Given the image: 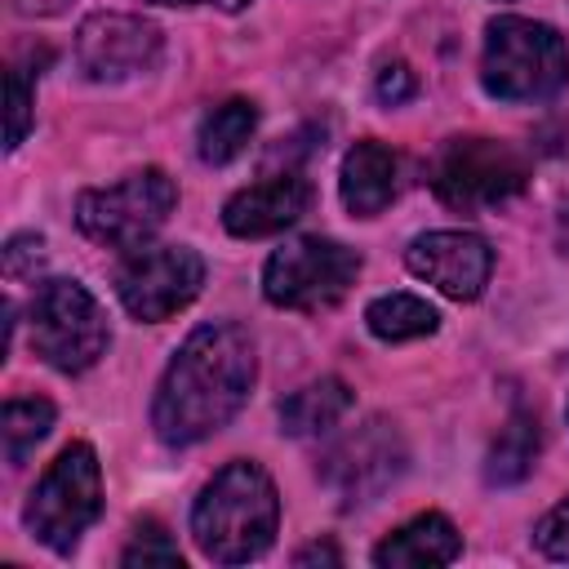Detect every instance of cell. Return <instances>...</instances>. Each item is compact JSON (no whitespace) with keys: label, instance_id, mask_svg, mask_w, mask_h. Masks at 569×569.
<instances>
[{"label":"cell","instance_id":"1","mask_svg":"<svg viewBox=\"0 0 569 569\" xmlns=\"http://www.w3.org/2000/svg\"><path fill=\"white\" fill-rule=\"evenodd\" d=\"M258 378L253 338L236 320H209L187 333L160 373L151 400V427L160 445L187 449L222 431L249 400Z\"/></svg>","mask_w":569,"mask_h":569},{"label":"cell","instance_id":"2","mask_svg":"<svg viewBox=\"0 0 569 569\" xmlns=\"http://www.w3.org/2000/svg\"><path fill=\"white\" fill-rule=\"evenodd\" d=\"M280 529V493L271 476L240 458L227 462L191 507V538L213 565H249L271 551Z\"/></svg>","mask_w":569,"mask_h":569},{"label":"cell","instance_id":"3","mask_svg":"<svg viewBox=\"0 0 569 569\" xmlns=\"http://www.w3.org/2000/svg\"><path fill=\"white\" fill-rule=\"evenodd\" d=\"M480 84L498 102H547L569 84V49L556 27L502 13L485 27Z\"/></svg>","mask_w":569,"mask_h":569},{"label":"cell","instance_id":"4","mask_svg":"<svg viewBox=\"0 0 569 569\" xmlns=\"http://www.w3.org/2000/svg\"><path fill=\"white\" fill-rule=\"evenodd\" d=\"M31 351L58 373H84L102 360L111 329L107 311L80 280H40L27 307Z\"/></svg>","mask_w":569,"mask_h":569},{"label":"cell","instance_id":"5","mask_svg":"<svg viewBox=\"0 0 569 569\" xmlns=\"http://www.w3.org/2000/svg\"><path fill=\"white\" fill-rule=\"evenodd\" d=\"M427 182L440 204L458 213H480L520 196L529 182V164L516 147L498 138H445L427 164Z\"/></svg>","mask_w":569,"mask_h":569},{"label":"cell","instance_id":"6","mask_svg":"<svg viewBox=\"0 0 569 569\" xmlns=\"http://www.w3.org/2000/svg\"><path fill=\"white\" fill-rule=\"evenodd\" d=\"M98 511H102V467L93 445L76 440L49 462V471L31 489L22 525L31 529L36 542L67 556L80 542V533L98 520Z\"/></svg>","mask_w":569,"mask_h":569},{"label":"cell","instance_id":"7","mask_svg":"<svg viewBox=\"0 0 569 569\" xmlns=\"http://www.w3.org/2000/svg\"><path fill=\"white\" fill-rule=\"evenodd\" d=\"M173 204H178L173 178L164 169L147 164V169L124 173L111 187L80 191V200H76V227L89 240L107 244V249H142L169 222Z\"/></svg>","mask_w":569,"mask_h":569},{"label":"cell","instance_id":"8","mask_svg":"<svg viewBox=\"0 0 569 569\" xmlns=\"http://www.w3.org/2000/svg\"><path fill=\"white\" fill-rule=\"evenodd\" d=\"M360 276V253L329 236L284 240L262 267V293L284 311H329Z\"/></svg>","mask_w":569,"mask_h":569},{"label":"cell","instance_id":"9","mask_svg":"<svg viewBox=\"0 0 569 569\" xmlns=\"http://www.w3.org/2000/svg\"><path fill=\"white\" fill-rule=\"evenodd\" d=\"M204 284V258L191 244H142L116 271V298L133 320L160 325L196 302Z\"/></svg>","mask_w":569,"mask_h":569},{"label":"cell","instance_id":"10","mask_svg":"<svg viewBox=\"0 0 569 569\" xmlns=\"http://www.w3.org/2000/svg\"><path fill=\"white\" fill-rule=\"evenodd\" d=\"M405 467H409V449L396 422L369 418L342 440H333V449L320 458V480L338 498V507L351 511V507L382 498L405 476Z\"/></svg>","mask_w":569,"mask_h":569},{"label":"cell","instance_id":"11","mask_svg":"<svg viewBox=\"0 0 569 569\" xmlns=\"http://www.w3.org/2000/svg\"><path fill=\"white\" fill-rule=\"evenodd\" d=\"M164 53V31L138 13H89L76 31V62L89 80L116 84L156 71Z\"/></svg>","mask_w":569,"mask_h":569},{"label":"cell","instance_id":"12","mask_svg":"<svg viewBox=\"0 0 569 569\" xmlns=\"http://www.w3.org/2000/svg\"><path fill=\"white\" fill-rule=\"evenodd\" d=\"M405 267L453 302H476L493 276V249L476 231H422L405 249Z\"/></svg>","mask_w":569,"mask_h":569},{"label":"cell","instance_id":"13","mask_svg":"<svg viewBox=\"0 0 569 569\" xmlns=\"http://www.w3.org/2000/svg\"><path fill=\"white\" fill-rule=\"evenodd\" d=\"M311 209V182L302 173H271L244 191H236L222 204V227L240 240H262L284 227H293Z\"/></svg>","mask_w":569,"mask_h":569},{"label":"cell","instance_id":"14","mask_svg":"<svg viewBox=\"0 0 569 569\" xmlns=\"http://www.w3.org/2000/svg\"><path fill=\"white\" fill-rule=\"evenodd\" d=\"M338 191H342V204L351 209V218H378L400 191V156L391 147H382L378 138L356 142L342 156Z\"/></svg>","mask_w":569,"mask_h":569},{"label":"cell","instance_id":"15","mask_svg":"<svg viewBox=\"0 0 569 569\" xmlns=\"http://www.w3.org/2000/svg\"><path fill=\"white\" fill-rule=\"evenodd\" d=\"M458 551H462V538L453 520L440 511H422L373 547V565L378 569H436V565L458 560Z\"/></svg>","mask_w":569,"mask_h":569},{"label":"cell","instance_id":"16","mask_svg":"<svg viewBox=\"0 0 569 569\" xmlns=\"http://www.w3.org/2000/svg\"><path fill=\"white\" fill-rule=\"evenodd\" d=\"M351 409V387L342 378H316L280 400V431L284 436H325Z\"/></svg>","mask_w":569,"mask_h":569},{"label":"cell","instance_id":"17","mask_svg":"<svg viewBox=\"0 0 569 569\" xmlns=\"http://www.w3.org/2000/svg\"><path fill=\"white\" fill-rule=\"evenodd\" d=\"M253 129H258V107L249 98H227L213 111H204L196 129V151L204 164H231L249 147Z\"/></svg>","mask_w":569,"mask_h":569},{"label":"cell","instance_id":"18","mask_svg":"<svg viewBox=\"0 0 569 569\" xmlns=\"http://www.w3.org/2000/svg\"><path fill=\"white\" fill-rule=\"evenodd\" d=\"M542 449V427L529 409H511V418L502 422L498 440L489 445V462H485V480L489 485H520Z\"/></svg>","mask_w":569,"mask_h":569},{"label":"cell","instance_id":"19","mask_svg":"<svg viewBox=\"0 0 569 569\" xmlns=\"http://www.w3.org/2000/svg\"><path fill=\"white\" fill-rule=\"evenodd\" d=\"M365 325L382 342H413L440 329V311L418 293H382L365 307Z\"/></svg>","mask_w":569,"mask_h":569},{"label":"cell","instance_id":"20","mask_svg":"<svg viewBox=\"0 0 569 569\" xmlns=\"http://www.w3.org/2000/svg\"><path fill=\"white\" fill-rule=\"evenodd\" d=\"M53 418H58V409H53V400H44V396L9 400V405L0 409V445H4V462H9V467L27 462V453L49 436Z\"/></svg>","mask_w":569,"mask_h":569},{"label":"cell","instance_id":"21","mask_svg":"<svg viewBox=\"0 0 569 569\" xmlns=\"http://www.w3.org/2000/svg\"><path fill=\"white\" fill-rule=\"evenodd\" d=\"M120 565H182V551L178 542L169 538V529L160 520H138L124 551H120Z\"/></svg>","mask_w":569,"mask_h":569},{"label":"cell","instance_id":"22","mask_svg":"<svg viewBox=\"0 0 569 569\" xmlns=\"http://www.w3.org/2000/svg\"><path fill=\"white\" fill-rule=\"evenodd\" d=\"M4 89H9V129H4V147L13 151V147H22V138H27V129H31V84H27L22 67H9Z\"/></svg>","mask_w":569,"mask_h":569},{"label":"cell","instance_id":"23","mask_svg":"<svg viewBox=\"0 0 569 569\" xmlns=\"http://www.w3.org/2000/svg\"><path fill=\"white\" fill-rule=\"evenodd\" d=\"M533 547L547 560H569V498L556 502L538 525H533Z\"/></svg>","mask_w":569,"mask_h":569},{"label":"cell","instance_id":"24","mask_svg":"<svg viewBox=\"0 0 569 569\" xmlns=\"http://www.w3.org/2000/svg\"><path fill=\"white\" fill-rule=\"evenodd\" d=\"M40 267H44V240L40 236H13L4 244V276L9 280H36Z\"/></svg>","mask_w":569,"mask_h":569},{"label":"cell","instance_id":"25","mask_svg":"<svg viewBox=\"0 0 569 569\" xmlns=\"http://www.w3.org/2000/svg\"><path fill=\"white\" fill-rule=\"evenodd\" d=\"M413 89H418V80H413V71H409L400 58H396V62H382V71H378V80H373V93H378L382 107H400V102H409Z\"/></svg>","mask_w":569,"mask_h":569},{"label":"cell","instance_id":"26","mask_svg":"<svg viewBox=\"0 0 569 569\" xmlns=\"http://www.w3.org/2000/svg\"><path fill=\"white\" fill-rule=\"evenodd\" d=\"M342 551L333 542H307L302 551H293V565H338Z\"/></svg>","mask_w":569,"mask_h":569},{"label":"cell","instance_id":"27","mask_svg":"<svg viewBox=\"0 0 569 569\" xmlns=\"http://www.w3.org/2000/svg\"><path fill=\"white\" fill-rule=\"evenodd\" d=\"M13 9L22 18H58V13L71 9V0H13Z\"/></svg>","mask_w":569,"mask_h":569},{"label":"cell","instance_id":"28","mask_svg":"<svg viewBox=\"0 0 569 569\" xmlns=\"http://www.w3.org/2000/svg\"><path fill=\"white\" fill-rule=\"evenodd\" d=\"M151 4H213V9H222V13H240V9H249L253 0H151Z\"/></svg>","mask_w":569,"mask_h":569},{"label":"cell","instance_id":"29","mask_svg":"<svg viewBox=\"0 0 569 569\" xmlns=\"http://www.w3.org/2000/svg\"><path fill=\"white\" fill-rule=\"evenodd\" d=\"M556 244L569 258V200H560V213H556Z\"/></svg>","mask_w":569,"mask_h":569}]
</instances>
